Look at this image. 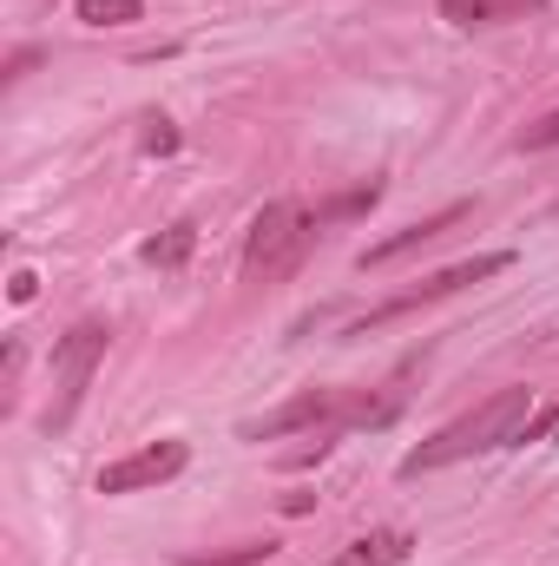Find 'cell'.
<instances>
[{"instance_id":"cell-17","label":"cell","mask_w":559,"mask_h":566,"mask_svg":"<svg viewBox=\"0 0 559 566\" xmlns=\"http://www.w3.org/2000/svg\"><path fill=\"white\" fill-rule=\"evenodd\" d=\"M553 211H559V198H553Z\"/></svg>"},{"instance_id":"cell-13","label":"cell","mask_w":559,"mask_h":566,"mask_svg":"<svg viewBox=\"0 0 559 566\" xmlns=\"http://www.w3.org/2000/svg\"><path fill=\"white\" fill-rule=\"evenodd\" d=\"M559 145V106L547 113V119H534L527 133H520V151H553Z\"/></svg>"},{"instance_id":"cell-16","label":"cell","mask_w":559,"mask_h":566,"mask_svg":"<svg viewBox=\"0 0 559 566\" xmlns=\"http://www.w3.org/2000/svg\"><path fill=\"white\" fill-rule=\"evenodd\" d=\"M33 60H40V53H33V46H20V53H13V60H7V80H20V73H27V66H33Z\"/></svg>"},{"instance_id":"cell-1","label":"cell","mask_w":559,"mask_h":566,"mask_svg":"<svg viewBox=\"0 0 559 566\" xmlns=\"http://www.w3.org/2000/svg\"><path fill=\"white\" fill-rule=\"evenodd\" d=\"M534 416V389L527 382H514V389H494L487 402H474L461 422L434 428L421 448L402 454V474L415 481V474H434V468H454V461H467V454H487V448H514V434L520 422Z\"/></svg>"},{"instance_id":"cell-6","label":"cell","mask_w":559,"mask_h":566,"mask_svg":"<svg viewBox=\"0 0 559 566\" xmlns=\"http://www.w3.org/2000/svg\"><path fill=\"white\" fill-rule=\"evenodd\" d=\"M474 218V198H454V205H441L434 218H421V224H409V231H395V238H382V244H369L362 251V271H389L395 258H409V251H421V244H441L447 231H461Z\"/></svg>"},{"instance_id":"cell-5","label":"cell","mask_w":559,"mask_h":566,"mask_svg":"<svg viewBox=\"0 0 559 566\" xmlns=\"http://www.w3.org/2000/svg\"><path fill=\"white\" fill-rule=\"evenodd\" d=\"M184 461H191V448L184 441H145L139 454H126V461H113V468H99V494H139V488H165V481H178L184 474Z\"/></svg>"},{"instance_id":"cell-8","label":"cell","mask_w":559,"mask_h":566,"mask_svg":"<svg viewBox=\"0 0 559 566\" xmlns=\"http://www.w3.org/2000/svg\"><path fill=\"white\" fill-rule=\"evenodd\" d=\"M415 554V541L402 534V527H382V534H362V541H349L336 560H323V566H402Z\"/></svg>"},{"instance_id":"cell-4","label":"cell","mask_w":559,"mask_h":566,"mask_svg":"<svg viewBox=\"0 0 559 566\" xmlns=\"http://www.w3.org/2000/svg\"><path fill=\"white\" fill-rule=\"evenodd\" d=\"M514 264V251H481V258H461V264H447V271H434V277H421L415 290H402V296H389V303H376L356 329L369 336V329H382V323H395V316H409L415 303H441V296H454V290H467V283H487L500 277Z\"/></svg>"},{"instance_id":"cell-2","label":"cell","mask_w":559,"mask_h":566,"mask_svg":"<svg viewBox=\"0 0 559 566\" xmlns=\"http://www.w3.org/2000/svg\"><path fill=\"white\" fill-rule=\"evenodd\" d=\"M106 343H113L106 323H73V329L53 343V402H46V416H40L46 434H66V428H73L86 389H93V376H99V363H106Z\"/></svg>"},{"instance_id":"cell-14","label":"cell","mask_w":559,"mask_h":566,"mask_svg":"<svg viewBox=\"0 0 559 566\" xmlns=\"http://www.w3.org/2000/svg\"><path fill=\"white\" fill-rule=\"evenodd\" d=\"M547 434H559V402H547L540 416H527V422H520V434H514V441H547Z\"/></svg>"},{"instance_id":"cell-11","label":"cell","mask_w":559,"mask_h":566,"mask_svg":"<svg viewBox=\"0 0 559 566\" xmlns=\"http://www.w3.org/2000/svg\"><path fill=\"white\" fill-rule=\"evenodd\" d=\"M80 20L86 27H133V20H145V0H80Z\"/></svg>"},{"instance_id":"cell-10","label":"cell","mask_w":559,"mask_h":566,"mask_svg":"<svg viewBox=\"0 0 559 566\" xmlns=\"http://www.w3.org/2000/svg\"><path fill=\"white\" fill-rule=\"evenodd\" d=\"M376 198H382V178H369V185H356V191H342V198L316 205V211H309V224L323 231V224H336V218H356V211H369Z\"/></svg>"},{"instance_id":"cell-9","label":"cell","mask_w":559,"mask_h":566,"mask_svg":"<svg viewBox=\"0 0 559 566\" xmlns=\"http://www.w3.org/2000/svg\"><path fill=\"white\" fill-rule=\"evenodd\" d=\"M191 251H198V224H165L158 238H145V264L151 271H184L191 264Z\"/></svg>"},{"instance_id":"cell-15","label":"cell","mask_w":559,"mask_h":566,"mask_svg":"<svg viewBox=\"0 0 559 566\" xmlns=\"http://www.w3.org/2000/svg\"><path fill=\"white\" fill-rule=\"evenodd\" d=\"M145 151H178V133H171V119H145Z\"/></svg>"},{"instance_id":"cell-12","label":"cell","mask_w":559,"mask_h":566,"mask_svg":"<svg viewBox=\"0 0 559 566\" xmlns=\"http://www.w3.org/2000/svg\"><path fill=\"white\" fill-rule=\"evenodd\" d=\"M277 554V541H244V547H224V554H184V566H264Z\"/></svg>"},{"instance_id":"cell-7","label":"cell","mask_w":559,"mask_h":566,"mask_svg":"<svg viewBox=\"0 0 559 566\" xmlns=\"http://www.w3.org/2000/svg\"><path fill=\"white\" fill-rule=\"evenodd\" d=\"M434 7H441V20H454V27H507V20L540 13L547 0H434Z\"/></svg>"},{"instance_id":"cell-3","label":"cell","mask_w":559,"mask_h":566,"mask_svg":"<svg viewBox=\"0 0 559 566\" xmlns=\"http://www.w3.org/2000/svg\"><path fill=\"white\" fill-rule=\"evenodd\" d=\"M316 244V224H309V211L303 205H264L257 218H251V231H244V277L251 283H271V277H289L296 264H303V251Z\"/></svg>"}]
</instances>
